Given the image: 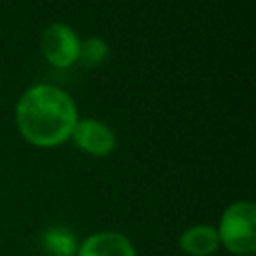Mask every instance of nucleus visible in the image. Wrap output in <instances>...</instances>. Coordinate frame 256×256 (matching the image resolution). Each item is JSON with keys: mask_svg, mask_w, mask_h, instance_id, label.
Returning <instances> with one entry per match:
<instances>
[{"mask_svg": "<svg viewBox=\"0 0 256 256\" xmlns=\"http://www.w3.org/2000/svg\"><path fill=\"white\" fill-rule=\"evenodd\" d=\"M40 246L46 252V256H74L78 252V242L74 232L64 226H52L44 230Z\"/></svg>", "mask_w": 256, "mask_h": 256, "instance_id": "7", "label": "nucleus"}, {"mask_svg": "<svg viewBox=\"0 0 256 256\" xmlns=\"http://www.w3.org/2000/svg\"><path fill=\"white\" fill-rule=\"evenodd\" d=\"M218 246V232L212 226H192L180 236V248L192 256H208Z\"/></svg>", "mask_w": 256, "mask_h": 256, "instance_id": "6", "label": "nucleus"}, {"mask_svg": "<svg viewBox=\"0 0 256 256\" xmlns=\"http://www.w3.org/2000/svg\"><path fill=\"white\" fill-rule=\"evenodd\" d=\"M76 122L74 102L56 86H32L16 104V124L20 134L40 148L62 144L72 136Z\"/></svg>", "mask_w": 256, "mask_h": 256, "instance_id": "1", "label": "nucleus"}, {"mask_svg": "<svg viewBox=\"0 0 256 256\" xmlns=\"http://www.w3.org/2000/svg\"><path fill=\"white\" fill-rule=\"evenodd\" d=\"M78 256H136L130 240L120 232H98L88 236L76 252Z\"/></svg>", "mask_w": 256, "mask_h": 256, "instance_id": "5", "label": "nucleus"}, {"mask_svg": "<svg viewBox=\"0 0 256 256\" xmlns=\"http://www.w3.org/2000/svg\"><path fill=\"white\" fill-rule=\"evenodd\" d=\"M76 146L94 156H106L114 150L116 140L112 130L98 120H80L72 130Z\"/></svg>", "mask_w": 256, "mask_h": 256, "instance_id": "4", "label": "nucleus"}, {"mask_svg": "<svg viewBox=\"0 0 256 256\" xmlns=\"http://www.w3.org/2000/svg\"><path fill=\"white\" fill-rule=\"evenodd\" d=\"M106 56V44L100 40V38H88L80 44V52H78V58L84 60L86 66H96L104 60Z\"/></svg>", "mask_w": 256, "mask_h": 256, "instance_id": "8", "label": "nucleus"}, {"mask_svg": "<svg viewBox=\"0 0 256 256\" xmlns=\"http://www.w3.org/2000/svg\"><path fill=\"white\" fill-rule=\"evenodd\" d=\"M218 240L234 254H254L256 250V206L252 202H236L222 214Z\"/></svg>", "mask_w": 256, "mask_h": 256, "instance_id": "2", "label": "nucleus"}, {"mask_svg": "<svg viewBox=\"0 0 256 256\" xmlns=\"http://www.w3.org/2000/svg\"><path fill=\"white\" fill-rule=\"evenodd\" d=\"M78 52H80V42L70 26L52 24L44 30L42 54L50 64H54L58 68L72 66L78 60Z\"/></svg>", "mask_w": 256, "mask_h": 256, "instance_id": "3", "label": "nucleus"}]
</instances>
